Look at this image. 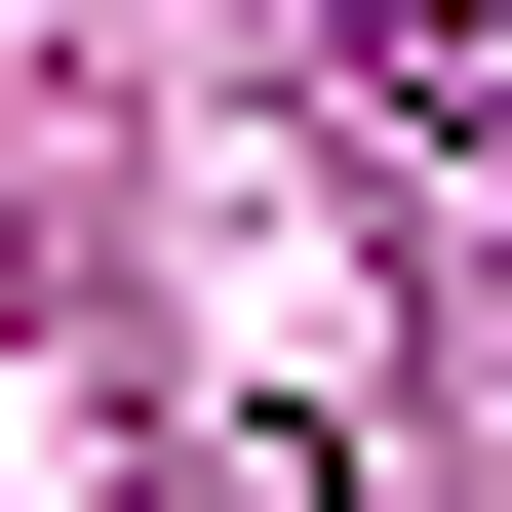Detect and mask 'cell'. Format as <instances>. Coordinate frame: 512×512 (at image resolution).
Wrapping results in <instances>:
<instances>
[{"label":"cell","mask_w":512,"mask_h":512,"mask_svg":"<svg viewBox=\"0 0 512 512\" xmlns=\"http://www.w3.org/2000/svg\"><path fill=\"white\" fill-rule=\"evenodd\" d=\"M355 79H394V119H434V158L512 197V0H355Z\"/></svg>","instance_id":"1"}]
</instances>
